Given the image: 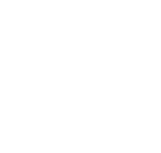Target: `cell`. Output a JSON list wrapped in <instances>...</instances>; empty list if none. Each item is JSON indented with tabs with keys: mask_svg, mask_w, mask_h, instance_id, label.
<instances>
[]
</instances>
